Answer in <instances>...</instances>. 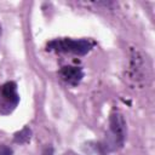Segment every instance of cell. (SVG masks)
Segmentation results:
<instances>
[{
    "label": "cell",
    "mask_w": 155,
    "mask_h": 155,
    "mask_svg": "<svg viewBox=\"0 0 155 155\" xmlns=\"http://www.w3.org/2000/svg\"><path fill=\"white\" fill-rule=\"evenodd\" d=\"M126 139V122L124 116L114 111L109 116V130L105 137L104 145H102L107 151H115L124 147Z\"/></svg>",
    "instance_id": "cell-2"
},
{
    "label": "cell",
    "mask_w": 155,
    "mask_h": 155,
    "mask_svg": "<svg viewBox=\"0 0 155 155\" xmlns=\"http://www.w3.org/2000/svg\"><path fill=\"white\" fill-rule=\"evenodd\" d=\"M12 154H13V150L10 147H6V145L0 147V155H12Z\"/></svg>",
    "instance_id": "cell-6"
},
{
    "label": "cell",
    "mask_w": 155,
    "mask_h": 155,
    "mask_svg": "<svg viewBox=\"0 0 155 155\" xmlns=\"http://www.w3.org/2000/svg\"><path fill=\"white\" fill-rule=\"evenodd\" d=\"M58 75L61 76V79H62L65 84H68V85L75 87V86H78V85L81 82V80L84 79V75H85V74H84L82 68H80V67L64 65V67H62V68L59 69Z\"/></svg>",
    "instance_id": "cell-4"
},
{
    "label": "cell",
    "mask_w": 155,
    "mask_h": 155,
    "mask_svg": "<svg viewBox=\"0 0 155 155\" xmlns=\"http://www.w3.org/2000/svg\"><path fill=\"white\" fill-rule=\"evenodd\" d=\"M45 155H53V149H52V148H47Z\"/></svg>",
    "instance_id": "cell-7"
},
{
    "label": "cell",
    "mask_w": 155,
    "mask_h": 155,
    "mask_svg": "<svg viewBox=\"0 0 155 155\" xmlns=\"http://www.w3.org/2000/svg\"><path fill=\"white\" fill-rule=\"evenodd\" d=\"M31 138V130L29 127H23L21 131L16 132L13 136V140L17 144H27Z\"/></svg>",
    "instance_id": "cell-5"
},
{
    "label": "cell",
    "mask_w": 155,
    "mask_h": 155,
    "mask_svg": "<svg viewBox=\"0 0 155 155\" xmlns=\"http://www.w3.org/2000/svg\"><path fill=\"white\" fill-rule=\"evenodd\" d=\"M19 103V94L17 92V84L7 81L0 86V113H11Z\"/></svg>",
    "instance_id": "cell-3"
},
{
    "label": "cell",
    "mask_w": 155,
    "mask_h": 155,
    "mask_svg": "<svg viewBox=\"0 0 155 155\" xmlns=\"http://www.w3.org/2000/svg\"><path fill=\"white\" fill-rule=\"evenodd\" d=\"M94 46V41L90 39H54L47 42L46 50L58 53H71L75 56L87 54Z\"/></svg>",
    "instance_id": "cell-1"
}]
</instances>
